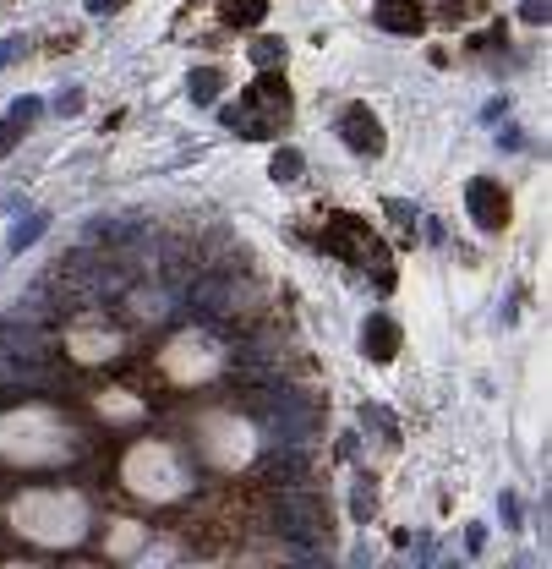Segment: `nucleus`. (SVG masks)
I'll return each mask as SVG.
<instances>
[{
  "instance_id": "obj_1",
  "label": "nucleus",
  "mask_w": 552,
  "mask_h": 569,
  "mask_svg": "<svg viewBox=\"0 0 552 569\" xmlns=\"http://www.w3.org/2000/svg\"><path fill=\"white\" fill-rule=\"evenodd\" d=\"M0 449H6V460H17V466H55V460L77 455V433L61 416L28 405V411L0 422Z\"/></svg>"
},
{
  "instance_id": "obj_2",
  "label": "nucleus",
  "mask_w": 552,
  "mask_h": 569,
  "mask_svg": "<svg viewBox=\"0 0 552 569\" xmlns=\"http://www.w3.org/2000/svg\"><path fill=\"white\" fill-rule=\"evenodd\" d=\"M11 526L33 542H50V548H66L77 542L82 531V498L77 493H61V487H39V493H22L11 504Z\"/></svg>"
},
{
  "instance_id": "obj_3",
  "label": "nucleus",
  "mask_w": 552,
  "mask_h": 569,
  "mask_svg": "<svg viewBox=\"0 0 552 569\" xmlns=\"http://www.w3.org/2000/svg\"><path fill=\"white\" fill-rule=\"evenodd\" d=\"M225 126H236L241 137H274L279 126L290 121V94H285V77L263 72L252 88L241 94V104H225Z\"/></svg>"
},
{
  "instance_id": "obj_4",
  "label": "nucleus",
  "mask_w": 552,
  "mask_h": 569,
  "mask_svg": "<svg viewBox=\"0 0 552 569\" xmlns=\"http://www.w3.org/2000/svg\"><path fill=\"white\" fill-rule=\"evenodd\" d=\"M317 247L334 252V258H345V263H361V269H378V285H383V290L394 285L389 252H383V241L367 230V219H356V214H328V225H323V236H317Z\"/></svg>"
},
{
  "instance_id": "obj_5",
  "label": "nucleus",
  "mask_w": 552,
  "mask_h": 569,
  "mask_svg": "<svg viewBox=\"0 0 552 569\" xmlns=\"http://www.w3.org/2000/svg\"><path fill=\"white\" fill-rule=\"evenodd\" d=\"M126 487H132L137 498L164 504V498H175L186 487V471H181V460H175L164 444H137L132 455H126Z\"/></svg>"
},
{
  "instance_id": "obj_6",
  "label": "nucleus",
  "mask_w": 552,
  "mask_h": 569,
  "mask_svg": "<svg viewBox=\"0 0 552 569\" xmlns=\"http://www.w3.org/2000/svg\"><path fill=\"white\" fill-rule=\"evenodd\" d=\"M334 126H339V137H345V148H350V154H367V159H378L383 148H389V137H383V121L367 110V104H345Z\"/></svg>"
},
{
  "instance_id": "obj_7",
  "label": "nucleus",
  "mask_w": 552,
  "mask_h": 569,
  "mask_svg": "<svg viewBox=\"0 0 552 569\" xmlns=\"http://www.w3.org/2000/svg\"><path fill=\"white\" fill-rule=\"evenodd\" d=\"M465 208H471V219L481 230H503V225H509V214H514L509 192H503L498 181H487V176H476L471 187H465Z\"/></svg>"
},
{
  "instance_id": "obj_8",
  "label": "nucleus",
  "mask_w": 552,
  "mask_h": 569,
  "mask_svg": "<svg viewBox=\"0 0 552 569\" xmlns=\"http://www.w3.org/2000/svg\"><path fill=\"white\" fill-rule=\"evenodd\" d=\"M66 351H72L77 362H110V356L121 351V334L104 329V323H72V329H66Z\"/></svg>"
},
{
  "instance_id": "obj_9",
  "label": "nucleus",
  "mask_w": 552,
  "mask_h": 569,
  "mask_svg": "<svg viewBox=\"0 0 552 569\" xmlns=\"http://www.w3.org/2000/svg\"><path fill=\"white\" fill-rule=\"evenodd\" d=\"M372 22H378L383 33L416 39V33L427 28V6H421V0H378V6H372Z\"/></svg>"
},
{
  "instance_id": "obj_10",
  "label": "nucleus",
  "mask_w": 552,
  "mask_h": 569,
  "mask_svg": "<svg viewBox=\"0 0 552 569\" xmlns=\"http://www.w3.org/2000/svg\"><path fill=\"white\" fill-rule=\"evenodd\" d=\"M361 351H367L372 362H394L399 356V323L389 312H372V318L361 323Z\"/></svg>"
},
{
  "instance_id": "obj_11",
  "label": "nucleus",
  "mask_w": 552,
  "mask_h": 569,
  "mask_svg": "<svg viewBox=\"0 0 552 569\" xmlns=\"http://www.w3.org/2000/svg\"><path fill=\"white\" fill-rule=\"evenodd\" d=\"M219 88H225V72H219V66H197V72L186 77V99L192 104H219Z\"/></svg>"
},
{
  "instance_id": "obj_12",
  "label": "nucleus",
  "mask_w": 552,
  "mask_h": 569,
  "mask_svg": "<svg viewBox=\"0 0 552 569\" xmlns=\"http://www.w3.org/2000/svg\"><path fill=\"white\" fill-rule=\"evenodd\" d=\"M219 17H225L230 28H257V22L268 17V0H219Z\"/></svg>"
},
{
  "instance_id": "obj_13",
  "label": "nucleus",
  "mask_w": 552,
  "mask_h": 569,
  "mask_svg": "<svg viewBox=\"0 0 552 569\" xmlns=\"http://www.w3.org/2000/svg\"><path fill=\"white\" fill-rule=\"evenodd\" d=\"M301 170H307V159H301V148H274V159H268V176L274 181H301Z\"/></svg>"
},
{
  "instance_id": "obj_14",
  "label": "nucleus",
  "mask_w": 552,
  "mask_h": 569,
  "mask_svg": "<svg viewBox=\"0 0 552 569\" xmlns=\"http://www.w3.org/2000/svg\"><path fill=\"white\" fill-rule=\"evenodd\" d=\"M44 230H50V214H28V219H22L17 230H11V241H6V247H11V252H28L33 241L44 236Z\"/></svg>"
},
{
  "instance_id": "obj_15",
  "label": "nucleus",
  "mask_w": 552,
  "mask_h": 569,
  "mask_svg": "<svg viewBox=\"0 0 552 569\" xmlns=\"http://www.w3.org/2000/svg\"><path fill=\"white\" fill-rule=\"evenodd\" d=\"M252 66H263V72L285 66V44H279V39H257V44H252Z\"/></svg>"
},
{
  "instance_id": "obj_16",
  "label": "nucleus",
  "mask_w": 552,
  "mask_h": 569,
  "mask_svg": "<svg viewBox=\"0 0 552 569\" xmlns=\"http://www.w3.org/2000/svg\"><path fill=\"white\" fill-rule=\"evenodd\" d=\"M6 115H11V121H17V126H22V132H28V126L39 121V115H44V104H39V99H17V104H11Z\"/></svg>"
},
{
  "instance_id": "obj_17",
  "label": "nucleus",
  "mask_w": 552,
  "mask_h": 569,
  "mask_svg": "<svg viewBox=\"0 0 552 569\" xmlns=\"http://www.w3.org/2000/svg\"><path fill=\"white\" fill-rule=\"evenodd\" d=\"M383 208H389V214H394V225L405 230L410 241H416V208H410V203H399V197H389V203H383Z\"/></svg>"
},
{
  "instance_id": "obj_18",
  "label": "nucleus",
  "mask_w": 552,
  "mask_h": 569,
  "mask_svg": "<svg viewBox=\"0 0 552 569\" xmlns=\"http://www.w3.org/2000/svg\"><path fill=\"white\" fill-rule=\"evenodd\" d=\"M350 509H356V520H367L372 509H378V493H372V482L356 487V498H350Z\"/></svg>"
},
{
  "instance_id": "obj_19",
  "label": "nucleus",
  "mask_w": 552,
  "mask_h": 569,
  "mask_svg": "<svg viewBox=\"0 0 552 569\" xmlns=\"http://www.w3.org/2000/svg\"><path fill=\"white\" fill-rule=\"evenodd\" d=\"M22 137H28V132H22V126H17V121H11V115H6V121H0V159H6V154H11V148H17V143H22Z\"/></svg>"
},
{
  "instance_id": "obj_20",
  "label": "nucleus",
  "mask_w": 552,
  "mask_h": 569,
  "mask_svg": "<svg viewBox=\"0 0 552 569\" xmlns=\"http://www.w3.org/2000/svg\"><path fill=\"white\" fill-rule=\"evenodd\" d=\"M547 11H552L547 0H525V6H520V17H525V22H531V28H536V22H547Z\"/></svg>"
},
{
  "instance_id": "obj_21",
  "label": "nucleus",
  "mask_w": 552,
  "mask_h": 569,
  "mask_svg": "<svg viewBox=\"0 0 552 569\" xmlns=\"http://www.w3.org/2000/svg\"><path fill=\"white\" fill-rule=\"evenodd\" d=\"M82 6H88V17H115L126 0H82Z\"/></svg>"
},
{
  "instance_id": "obj_22",
  "label": "nucleus",
  "mask_w": 552,
  "mask_h": 569,
  "mask_svg": "<svg viewBox=\"0 0 552 569\" xmlns=\"http://www.w3.org/2000/svg\"><path fill=\"white\" fill-rule=\"evenodd\" d=\"M77 110H82V88H72V94L55 99V115H77Z\"/></svg>"
},
{
  "instance_id": "obj_23",
  "label": "nucleus",
  "mask_w": 552,
  "mask_h": 569,
  "mask_svg": "<svg viewBox=\"0 0 552 569\" xmlns=\"http://www.w3.org/2000/svg\"><path fill=\"white\" fill-rule=\"evenodd\" d=\"M17 50H22V39H17V33H6V39H0V72H6V61H11Z\"/></svg>"
},
{
  "instance_id": "obj_24",
  "label": "nucleus",
  "mask_w": 552,
  "mask_h": 569,
  "mask_svg": "<svg viewBox=\"0 0 552 569\" xmlns=\"http://www.w3.org/2000/svg\"><path fill=\"white\" fill-rule=\"evenodd\" d=\"M503 520H509V526H520V498H514V493H503Z\"/></svg>"
}]
</instances>
